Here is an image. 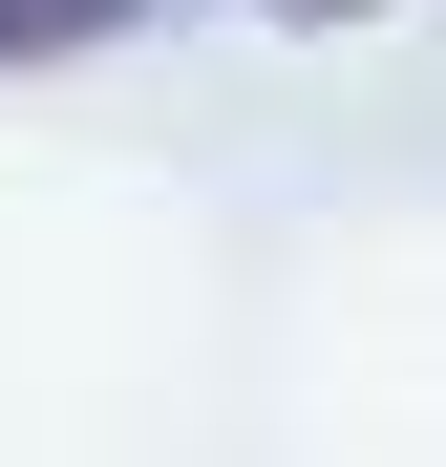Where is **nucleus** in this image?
Masks as SVG:
<instances>
[{"instance_id": "1", "label": "nucleus", "mask_w": 446, "mask_h": 467, "mask_svg": "<svg viewBox=\"0 0 446 467\" xmlns=\"http://www.w3.org/2000/svg\"><path fill=\"white\" fill-rule=\"evenodd\" d=\"M149 0H0V86H22V64H86V43H128Z\"/></svg>"}, {"instance_id": "2", "label": "nucleus", "mask_w": 446, "mask_h": 467, "mask_svg": "<svg viewBox=\"0 0 446 467\" xmlns=\"http://www.w3.org/2000/svg\"><path fill=\"white\" fill-rule=\"evenodd\" d=\"M255 22H297V43H340V22H383V0H255Z\"/></svg>"}]
</instances>
